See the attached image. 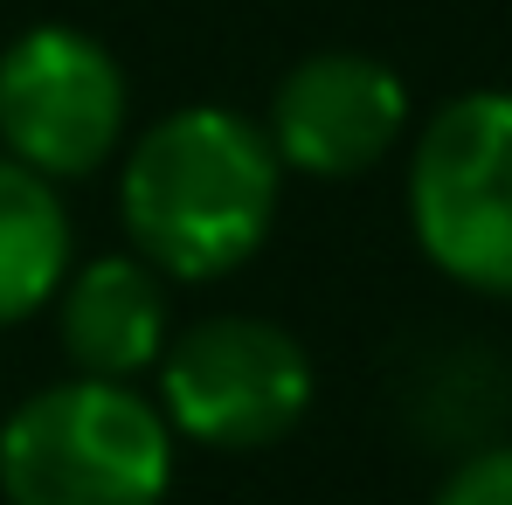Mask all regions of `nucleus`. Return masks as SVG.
<instances>
[{
  "instance_id": "nucleus-7",
  "label": "nucleus",
  "mask_w": 512,
  "mask_h": 505,
  "mask_svg": "<svg viewBox=\"0 0 512 505\" xmlns=\"http://www.w3.org/2000/svg\"><path fill=\"white\" fill-rule=\"evenodd\" d=\"M49 319H56V346L70 374L146 381L173 339V291L146 256L104 250L70 263L63 291L49 298Z\"/></svg>"
},
{
  "instance_id": "nucleus-6",
  "label": "nucleus",
  "mask_w": 512,
  "mask_h": 505,
  "mask_svg": "<svg viewBox=\"0 0 512 505\" xmlns=\"http://www.w3.org/2000/svg\"><path fill=\"white\" fill-rule=\"evenodd\" d=\"M256 125L284 173L360 180L409 139V84L367 49H312L277 77Z\"/></svg>"
},
{
  "instance_id": "nucleus-8",
  "label": "nucleus",
  "mask_w": 512,
  "mask_h": 505,
  "mask_svg": "<svg viewBox=\"0 0 512 505\" xmlns=\"http://www.w3.org/2000/svg\"><path fill=\"white\" fill-rule=\"evenodd\" d=\"M70 263H77V229L63 187L0 153V326L42 319Z\"/></svg>"
},
{
  "instance_id": "nucleus-3",
  "label": "nucleus",
  "mask_w": 512,
  "mask_h": 505,
  "mask_svg": "<svg viewBox=\"0 0 512 505\" xmlns=\"http://www.w3.org/2000/svg\"><path fill=\"white\" fill-rule=\"evenodd\" d=\"M409 236L436 277L512 298V90H457L409 146Z\"/></svg>"
},
{
  "instance_id": "nucleus-9",
  "label": "nucleus",
  "mask_w": 512,
  "mask_h": 505,
  "mask_svg": "<svg viewBox=\"0 0 512 505\" xmlns=\"http://www.w3.org/2000/svg\"><path fill=\"white\" fill-rule=\"evenodd\" d=\"M429 505H512V443H485L457 457Z\"/></svg>"
},
{
  "instance_id": "nucleus-2",
  "label": "nucleus",
  "mask_w": 512,
  "mask_h": 505,
  "mask_svg": "<svg viewBox=\"0 0 512 505\" xmlns=\"http://www.w3.org/2000/svg\"><path fill=\"white\" fill-rule=\"evenodd\" d=\"M180 436L139 381L63 374L0 422L7 505H167Z\"/></svg>"
},
{
  "instance_id": "nucleus-5",
  "label": "nucleus",
  "mask_w": 512,
  "mask_h": 505,
  "mask_svg": "<svg viewBox=\"0 0 512 505\" xmlns=\"http://www.w3.org/2000/svg\"><path fill=\"white\" fill-rule=\"evenodd\" d=\"M132 132V84L111 42L70 21H35L0 49V153L70 187L104 173Z\"/></svg>"
},
{
  "instance_id": "nucleus-1",
  "label": "nucleus",
  "mask_w": 512,
  "mask_h": 505,
  "mask_svg": "<svg viewBox=\"0 0 512 505\" xmlns=\"http://www.w3.org/2000/svg\"><path fill=\"white\" fill-rule=\"evenodd\" d=\"M284 167L263 125L229 104H180L125 139L118 160V222L132 256L167 284L236 277L277 229Z\"/></svg>"
},
{
  "instance_id": "nucleus-4",
  "label": "nucleus",
  "mask_w": 512,
  "mask_h": 505,
  "mask_svg": "<svg viewBox=\"0 0 512 505\" xmlns=\"http://www.w3.org/2000/svg\"><path fill=\"white\" fill-rule=\"evenodd\" d=\"M312 395H319V367L305 339L256 312L180 326L153 367V402L167 429L222 457H256L298 436L312 416Z\"/></svg>"
}]
</instances>
